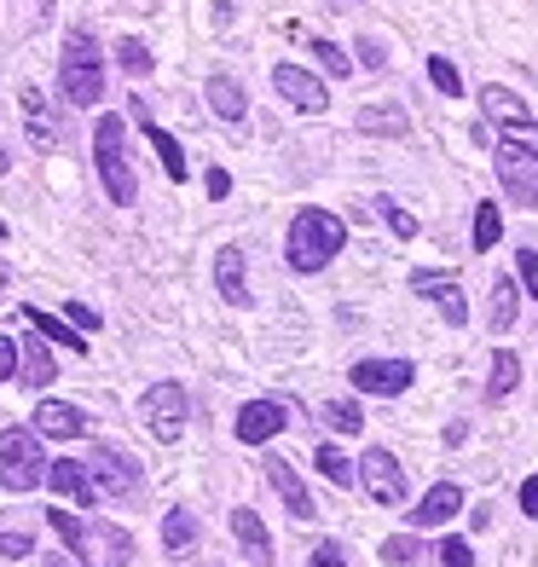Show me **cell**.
Segmentation results:
<instances>
[{
    "label": "cell",
    "mask_w": 538,
    "mask_h": 567,
    "mask_svg": "<svg viewBox=\"0 0 538 567\" xmlns=\"http://www.w3.org/2000/svg\"><path fill=\"white\" fill-rule=\"evenodd\" d=\"M441 567H475L469 538H446V545H441Z\"/></svg>",
    "instance_id": "cell-40"
},
{
    "label": "cell",
    "mask_w": 538,
    "mask_h": 567,
    "mask_svg": "<svg viewBox=\"0 0 538 567\" xmlns=\"http://www.w3.org/2000/svg\"><path fill=\"white\" fill-rule=\"evenodd\" d=\"M342 244H348V226H342L337 215H330V209H301V215L290 220L284 255H290L296 272H324V267L342 255Z\"/></svg>",
    "instance_id": "cell-1"
},
{
    "label": "cell",
    "mask_w": 538,
    "mask_h": 567,
    "mask_svg": "<svg viewBox=\"0 0 538 567\" xmlns=\"http://www.w3.org/2000/svg\"><path fill=\"white\" fill-rule=\"evenodd\" d=\"M46 463H41V434L35 429H7L0 434V486L7 493H30L41 486Z\"/></svg>",
    "instance_id": "cell-4"
},
{
    "label": "cell",
    "mask_w": 538,
    "mask_h": 567,
    "mask_svg": "<svg viewBox=\"0 0 538 567\" xmlns=\"http://www.w3.org/2000/svg\"><path fill=\"white\" fill-rule=\"evenodd\" d=\"M412 290L423 296V301H434L446 313V324H464L469 319V301H464V284H457L452 272H434V267H417L412 272Z\"/></svg>",
    "instance_id": "cell-10"
},
{
    "label": "cell",
    "mask_w": 538,
    "mask_h": 567,
    "mask_svg": "<svg viewBox=\"0 0 538 567\" xmlns=\"http://www.w3.org/2000/svg\"><path fill=\"white\" fill-rule=\"evenodd\" d=\"M209 111H215L220 122H232V127L249 116V99H244L238 75H209Z\"/></svg>",
    "instance_id": "cell-21"
},
{
    "label": "cell",
    "mask_w": 538,
    "mask_h": 567,
    "mask_svg": "<svg viewBox=\"0 0 538 567\" xmlns=\"http://www.w3.org/2000/svg\"><path fill=\"white\" fill-rule=\"evenodd\" d=\"M516 272H521V284H527V296L538 301V255H532V249L516 255Z\"/></svg>",
    "instance_id": "cell-42"
},
{
    "label": "cell",
    "mask_w": 538,
    "mask_h": 567,
    "mask_svg": "<svg viewBox=\"0 0 538 567\" xmlns=\"http://www.w3.org/2000/svg\"><path fill=\"white\" fill-rule=\"evenodd\" d=\"M498 145H521V151H538V122H521V127H504Z\"/></svg>",
    "instance_id": "cell-41"
},
{
    "label": "cell",
    "mask_w": 538,
    "mask_h": 567,
    "mask_svg": "<svg viewBox=\"0 0 538 567\" xmlns=\"http://www.w3.org/2000/svg\"><path fill=\"white\" fill-rule=\"evenodd\" d=\"M348 377H353V389H359V394L394 400V394L412 389V377H417V371H412V359H359Z\"/></svg>",
    "instance_id": "cell-8"
},
{
    "label": "cell",
    "mask_w": 538,
    "mask_h": 567,
    "mask_svg": "<svg viewBox=\"0 0 538 567\" xmlns=\"http://www.w3.org/2000/svg\"><path fill=\"white\" fill-rule=\"evenodd\" d=\"M226 192H232V174H226V168H209V197H226Z\"/></svg>",
    "instance_id": "cell-48"
},
{
    "label": "cell",
    "mask_w": 538,
    "mask_h": 567,
    "mask_svg": "<svg viewBox=\"0 0 538 567\" xmlns=\"http://www.w3.org/2000/svg\"><path fill=\"white\" fill-rule=\"evenodd\" d=\"M504 238V215H498V203H480L475 209V249H493Z\"/></svg>",
    "instance_id": "cell-35"
},
{
    "label": "cell",
    "mask_w": 538,
    "mask_h": 567,
    "mask_svg": "<svg viewBox=\"0 0 538 567\" xmlns=\"http://www.w3.org/2000/svg\"><path fill=\"white\" fill-rule=\"evenodd\" d=\"M93 163H99V179H105L111 203H134L139 174H134V163H127V127H122V116H99V127H93Z\"/></svg>",
    "instance_id": "cell-3"
},
{
    "label": "cell",
    "mask_w": 538,
    "mask_h": 567,
    "mask_svg": "<svg viewBox=\"0 0 538 567\" xmlns=\"http://www.w3.org/2000/svg\"><path fill=\"white\" fill-rule=\"evenodd\" d=\"M498 179L504 192L538 209V151H521V145H498Z\"/></svg>",
    "instance_id": "cell-9"
},
{
    "label": "cell",
    "mask_w": 538,
    "mask_h": 567,
    "mask_svg": "<svg viewBox=\"0 0 538 567\" xmlns=\"http://www.w3.org/2000/svg\"><path fill=\"white\" fill-rule=\"evenodd\" d=\"M145 140L157 145V157H163L168 179H186V151H179V140L168 134V127H157V122H145Z\"/></svg>",
    "instance_id": "cell-27"
},
{
    "label": "cell",
    "mask_w": 538,
    "mask_h": 567,
    "mask_svg": "<svg viewBox=\"0 0 538 567\" xmlns=\"http://www.w3.org/2000/svg\"><path fill=\"white\" fill-rule=\"evenodd\" d=\"M267 481H272V493L284 498V509L296 515V522H313V515H319L313 498H307V486H301V475L290 470L284 457H267Z\"/></svg>",
    "instance_id": "cell-18"
},
{
    "label": "cell",
    "mask_w": 538,
    "mask_h": 567,
    "mask_svg": "<svg viewBox=\"0 0 538 567\" xmlns=\"http://www.w3.org/2000/svg\"><path fill=\"white\" fill-rule=\"evenodd\" d=\"M59 87L70 105H99L105 99V53H99L93 30H70L59 53Z\"/></svg>",
    "instance_id": "cell-2"
},
{
    "label": "cell",
    "mask_w": 538,
    "mask_h": 567,
    "mask_svg": "<svg viewBox=\"0 0 538 567\" xmlns=\"http://www.w3.org/2000/svg\"><path fill=\"white\" fill-rule=\"evenodd\" d=\"M376 209H382V220L394 226V238H417V215L412 209H400V203H389V197H382Z\"/></svg>",
    "instance_id": "cell-38"
},
{
    "label": "cell",
    "mask_w": 538,
    "mask_h": 567,
    "mask_svg": "<svg viewBox=\"0 0 538 567\" xmlns=\"http://www.w3.org/2000/svg\"><path fill=\"white\" fill-rule=\"evenodd\" d=\"M0 556L7 561L35 556V515L30 509H0Z\"/></svg>",
    "instance_id": "cell-17"
},
{
    "label": "cell",
    "mask_w": 538,
    "mask_h": 567,
    "mask_svg": "<svg viewBox=\"0 0 538 567\" xmlns=\"http://www.w3.org/2000/svg\"><path fill=\"white\" fill-rule=\"evenodd\" d=\"M139 411H145L157 441H179V429H186V389L179 382H151L139 394Z\"/></svg>",
    "instance_id": "cell-6"
},
{
    "label": "cell",
    "mask_w": 538,
    "mask_h": 567,
    "mask_svg": "<svg viewBox=\"0 0 538 567\" xmlns=\"http://www.w3.org/2000/svg\"><path fill=\"white\" fill-rule=\"evenodd\" d=\"M0 377H18V342L0 337Z\"/></svg>",
    "instance_id": "cell-47"
},
{
    "label": "cell",
    "mask_w": 538,
    "mask_h": 567,
    "mask_svg": "<svg viewBox=\"0 0 538 567\" xmlns=\"http://www.w3.org/2000/svg\"><path fill=\"white\" fill-rule=\"evenodd\" d=\"M516 382H521V359L509 353V348H498V353H493V382H486V400H504Z\"/></svg>",
    "instance_id": "cell-28"
},
{
    "label": "cell",
    "mask_w": 538,
    "mask_h": 567,
    "mask_svg": "<svg viewBox=\"0 0 538 567\" xmlns=\"http://www.w3.org/2000/svg\"><path fill=\"white\" fill-rule=\"evenodd\" d=\"M313 53H319V64H324L330 75H348V70H353V64H348V53H342L337 41H313Z\"/></svg>",
    "instance_id": "cell-39"
},
{
    "label": "cell",
    "mask_w": 538,
    "mask_h": 567,
    "mask_svg": "<svg viewBox=\"0 0 538 567\" xmlns=\"http://www.w3.org/2000/svg\"><path fill=\"white\" fill-rule=\"evenodd\" d=\"M116 64H122L127 75H151V70H157L151 47H145V41H134V35H122V41H116Z\"/></svg>",
    "instance_id": "cell-32"
},
{
    "label": "cell",
    "mask_w": 538,
    "mask_h": 567,
    "mask_svg": "<svg viewBox=\"0 0 538 567\" xmlns=\"http://www.w3.org/2000/svg\"><path fill=\"white\" fill-rule=\"evenodd\" d=\"M417 556H423V545H417V533H394L389 545H382V561H389V567H412Z\"/></svg>",
    "instance_id": "cell-36"
},
{
    "label": "cell",
    "mask_w": 538,
    "mask_h": 567,
    "mask_svg": "<svg viewBox=\"0 0 538 567\" xmlns=\"http://www.w3.org/2000/svg\"><path fill=\"white\" fill-rule=\"evenodd\" d=\"M0 238H7V226H0Z\"/></svg>",
    "instance_id": "cell-51"
},
{
    "label": "cell",
    "mask_w": 538,
    "mask_h": 567,
    "mask_svg": "<svg viewBox=\"0 0 538 567\" xmlns=\"http://www.w3.org/2000/svg\"><path fill=\"white\" fill-rule=\"evenodd\" d=\"M163 545H168V550L197 545V515H192V509H168V515H163Z\"/></svg>",
    "instance_id": "cell-30"
},
{
    "label": "cell",
    "mask_w": 538,
    "mask_h": 567,
    "mask_svg": "<svg viewBox=\"0 0 538 567\" xmlns=\"http://www.w3.org/2000/svg\"><path fill=\"white\" fill-rule=\"evenodd\" d=\"M232 533H238V545L249 550L255 567H272V533H267L261 515H255V509H232Z\"/></svg>",
    "instance_id": "cell-20"
},
{
    "label": "cell",
    "mask_w": 538,
    "mask_h": 567,
    "mask_svg": "<svg viewBox=\"0 0 538 567\" xmlns=\"http://www.w3.org/2000/svg\"><path fill=\"white\" fill-rule=\"evenodd\" d=\"M18 111H23V127H30V140L35 151H59V111H53V99H46L41 87H23L18 93Z\"/></svg>",
    "instance_id": "cell-13"
},
{
    "label": "cell",
    "mask_w": 538,
    "mask_h": 567,
    "mask_svg": "<svg viewBox=\"0 0 538 567\" xmlns=\"http://www.w3.org/2000/svg\"><path fill=\"white\" fill-rule=\"evenodd\" d=\"M87 475L99 486V498H134L139 493V463L122 457L116 446H87Z\"/></svg>",
    "instance_id": "cell-5"
},
{
    "label": "cell",
    "mask_w": 538,
    "mask_h": 567,
    "mask_svg": "<svg viewBox=\"0 0 538 567\" xmlns=\"http://www.w3.org/2000/svg\"><path fill=\"white\" fill-rule=\"evenodd\" d=\"M353 470H359V481H365V493H371L376 504H405V470H400L394 452L371 446L365 457L353 463Z\"/></svg>",
    "instance_id": "cell-7"
},
{
    "label": "cell",
    "mask_w": 538,
    "mask_h": 567,
    "mask_svg": "<svg viewBox=\"0 0 538 567\" xmlns=\"http://www.w3.org/2000/svg\"><path fill=\"white\" fill-rule=\"evenodd\" d=\"M313 567H348V550H342V545H330V538H324V545L313 550Z\"/></svg>",
    "instance_id": "cell-44"
},
{
    "label": "cell",
    "mask_w": 538,
    "mask_h": 567,
    "mask_svg": "<svg viewBox=\"0 0 538 567\" xmlns=\"http://www.w3.org/2000/svg\"><path fill=\"white\" fill-rule=\"evenodd\" d=\"M23 319L35 324V337H46V342H59V348H75V353H87V337H82V330H70L64 319H53V313H41V307H23Z\"/></svg>",
    "instance_id": "cell-26"
},
{
    "label": "cell",
    "mask_w": 538,
    "mask_h": 567,
    "mask_svg": "<svg viewBox=\"0 0 538 567\" xmlns=\"http://www.w3.org/2000/svg\"><path fill=\"white\" fill-rule=\"evenodd\" d=\"M290 429V411L278 405V400H249L244 411H238V423H232V434L244 446H267L272 434H284Z\"/></svg>",
    "instance_id": "cell-11"
},
{
    "label": "cell",
    "mask_w": 538,
    "mask_h": 567,
    "mask_svg": "<svg viewBox=\"0 0 538 567\" xmlns=\"http://www.w3.org/2000/svg\"><path fill=\"white\" fill-rule=\"evenodd\" d=\"M30 423H35L41 441H82V434H87V417L75 405H64V400H41Z\"/></svg>",
    "instance_id": "cell-15"
},
{
    "label": "cell",
    "mask_w": 538,
    "mask_h": 567,
    "mask_svg": "<svg viewBox=\"0 0 538 567\" xmlns=\"http://www.w3.org/2000/svg\"><path fill=\"white\" fill-rule=\"evenodd\" d=\"M272 87L284 93V99H290L296 111H307V116H319V111L330 105V93H324V82H319L313 70H301V64H278V70H272Z\"/></svg>",
    "instance_id": "cell-12"
},
{
    "label": "cell",
    "mask_w": 538,
    "mask_h": 567,
    "mask_svg": "<svg viewBox=\"0 0 538 567\" xmlns=\"http://www.w3.org/2000/svg\"><path fill=\"white\" fill-rule=\"evenodd\" d=\"M59 371H53V353H46V342L41 337H30L18 348V382H30V389H46Z\"/></svg>",
    "instance_id": "cell-23"
},
{
    "label": "cell",
    "mask_w": 538,
    "mask_h": 567,
    "mask_svg": "<svg viewBox=\"0 0 538 567\" xmlns=\"http://www.w3.org/2000/svg\"><path fill=\"white\" fill-rule=\"evenodd\" d=\"M46 486H53V493H64L70 504H82V509L99 504V486H93V475H87V463H75V457L46 463Z\"/></svg>",
    "instance_id": "cell-16"
},
{
    "label": "cell",
    "mask_w": 538,
    "mask_h": 567,
    "mask_svg": "<svg viewBox=\"0 0 538 567\" xmlns=\"http://www.w3.org/2000/svg\"><path fill=\"white\" fill-rule=\"evenodd\" d=\"M359 134H376V140H405L412 134V116L400 105H365L359 111Z\"/></svg>",
    "instance_id": "cell-22"
},
{
    "label": "cell",
    "mask_w": 538,
    "mask_h": 567,
    "mask_svg": "<svg viewBox=\"0 0 538 567\" xmlns=\"http://www.w3.org/2000/svg\"><path fill=\"white\" fill-rule=\"evenodd\" d=\"M46 7H53V0H41V12H46Z\"/></svg>",
    "instance_id": "cell-50"
},
{
    "label": "cell",
    "mask_w": 538,
    "mask_h": 567,
    "mask_svg": "<svg viewBox=\"0 0 538 567\" xmlns=\"http://www.w3.org/2000/svg\"><path fill=\"white\" fill-rule=\"evenodd\" d=\"M46 522L59 527V538H64V545H70L75 556L87 550V522H82V515H70V509H46Z\"/></svg>",
    "instance_id": "cell-33"
},
{
    "label": "cell",
    "mask_w": 538,
    "mask_h": 567,
    "mask_svg": "<svg viewBox=\"0 0 538 567\" xmlns=\"http://www.w3.org/2000/svg\"><path fill=\"white\" fill-rule=\"evenodd\" d=\"M64 313H70V324H75V330H99V313H93L87 301H70Z\"/></svg>",
    "instance_id": "cell-43"
},
{
    "label": "cell",
    "mask_w": 538,
    "mask_h": 567,
    "mask_svg": "<svg viewBox=\"0 0 538 567\" xmlns=\"http://www.w3.org/2000/svg\"><path fill=\"white\" fill-rule=\"evenodd\" d=\"M319 417L337 429V434H359V429H365V411H359L353 400H330V405H319Z\"/></svg>",
    "instance_id": "cell-31"
},
{
    "label": "cell",
    "mask_w": 538,
    "mask_h": 567,
    "mask_svg": "<svg viewBox=\"0 0 538 567\" xmlns=\"http://www.w3.org/2000/svg\"><path fill=\"white\" fill-rule=\"evenodd\" d=\"M359 64H365V70H382V64H389V53H382L376 41H359Z\"/></svg>",
    "instance_id": "cell-46"
},
{
    "label": "cell",
    "mask_w": 538,
    "mask_h": 567,
    "mask_svg": "<svg viewBox=\"0 0 538 567\" xmlns=\"http://www.w3.org/2000/svg\"><path fill=\"white\" fill-rule=\"evenodd\" d=\"M215 284H220V296L232 301V307H249V284H244V249H220V261H215Z\"/></svg>",
    "instance_id": "cell-25"
},
{
    "label": "cell",
    "mask_w": 538,
    "mask_h": 567,
    "mask_svg": "<svg viewBox=\"0 0 538 567\" xmlns=\"http://www.w3.org/2000/svg\"><path fill=\"white\" fill-rule=\"evenodd\" d=\"M319 475H324L330 486H353V481H359V470H353L337 446H319Z\"/></svg>",
    "instance_id": "cell-34"
},
{
    "label": "cell",
    "mask_w": 538,
    "mask_h": 567,
    "mask_svg": "<svg viewBox=\"0 0 538 567\" xmlns=\"http://www.w3.org/2000/svg\"><path fill=\"white\" fill-rule=\"evenodd\" d=\"M516 307H521V284L493 278V330H509V324H516Z\"/></svg>",
    "instance_id": "cell-29"
},
{
    "label": "cell",
    "mask_w": 538,
    "mask_h": 567,
    "mask_svg": "<svg viewBox=\"0 0 538 567\" xmlns=\"http://www.w3.org/2000/svg\"><path fill=\"white\" fill-rule=\"evenodd\" d=\"M12 168V157H7V145H0V174H7Z\"/></svg>",
    "instance_id": "cell-49"
},
{
    "label": "cell",
    "mask_w": 538,
    "mask_h": 567,
    "mask_svg": "<svg viewBox=\"0 0 538 567\" xmlns=\"http://www.w3.org/2000/svg\"><path fill=\"white\" fill-rule=\"evenodd\" d=\"M457 509H464V486H457V481H441V486H428L423 504L412 509V527H446Z\"/></svg>",
    "instance_id": "cell-19"
},
{
    "label": "cell",
    "mask_w": 538,
    "mask_h": 567,
    "mask_svg": "<svg viewBox=\"0 0 538 567\" xmlns=\"http://www.w3.org/2000/svg\"><path fill=\"white\" fill-rule=\"evenodd\" d=\"M82 561H93V567H127V561H134V538H127L116 522H87Z\"/></svg>",
    "instance_id": "cell-14"
},
{
    "label": "cell",
    "mask_w": 538,
    "mask_h": 567,
    "mask_svg": "<svg viewBox=\"0 0 538 567\" xmlns=\"http://www.w3.org/2000/svg\"><path fill=\"white\" fill-rule=\"evenodd\" d=\"M521 515H532V522H538V470L521 481Z\"/></svg>",
    "instance_id": "cell-45"
},
{
    "label": "cell",
    "mask_w": 538,
    "mask_h": 567,
    "mask_svg": "<svg viewBox=\"0 0 538 567\" xmlns=\"http://www.w3.org/2000/svg\"><path fill=\"white\" fill-rule=\"evenodd\" d=\"M480 111L493 116L498 127H521V122H532V111H527L509 87H480Z\"/></svg>",
    "instance_id": "cell-24"
},
{
    "label": "cell",
    "mask_w": 538,
    "mask_h": 567,
    "mask_svg": "<svg viewBox=\"0 0 538 567\" xmlns=\"http://www.w3.org/2000/svg\"><path fill=\"white\" fill-rule=\"evenodd\" d=\"M428 82L441 87L446 99H464V75H457V64H452V59H428Z\"/></svg>",
    "instance_id": "cell-37"
}]
</instances>
